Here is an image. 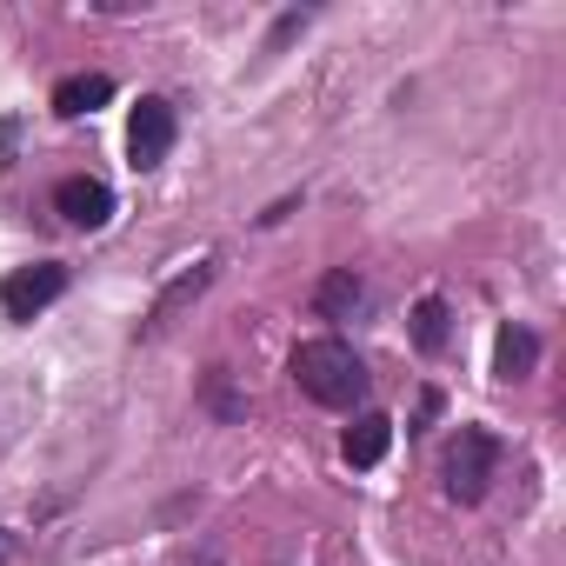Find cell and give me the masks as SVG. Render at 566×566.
I'll return each mask as SVG.
<instances>
[{
	"mask_svg": "<svg viewBox=\"0 0 566 566\" xmlns=\"http://www.w3.org/2000/svg\"><path fill=\"white\" fill-rule=\"evenodd\" d=\"M294 380H301L307 400L340 407V413L367 400V367H360V354H354L347 340H334V334H321V340H307V347L294 354Z\"/></svg>",
	"mask_w": 566,
	"mask_h": 566,
	"instance_id": "cell-1",
	"label": "cell"
},
{
	"mask_svg": "<svg viewBox=\"0 0 566 566\" xmlns=\"http://www.w3.org/2000/svg\"><path fill=\"white\" fill-rule=\"evenodd\" d=\"M493 467H500V440L486 427H460V440L447 447V500L480 506L493 486Z\"/></svg>",
	"mask_w": 566,
	"mask_h": 566,
	"instance_id": "cell-2",
	"label": "cell"
},
{
	"mask_svg": "<svg viewBox=\"0 0 566 566\" xmlns=\"http://www.w3.org/2000/svg\"><path fill=\"white\" fill-rule=\"evenodd\" d=\"M61 294H67V266L61 260H34V266H21V273L0 280V314H8V321H34Z\"/></svg>",
	"mask_w": 566,
	"mask_h": 566,
	"instance_id": "cell-3",
	"label": "cell"
},
{
	"mask_svg": "<svg viewBox=\"0 0 566 566\" xmlns=\"http://www.w3.org/2000/svg\"><path fill=\"white\" fill-rule=\"evenodd\" d=\"M174 107L160 101V94H147L140 107H134V120H127V154H134V167H160L167 154H174Z\"/></svg>",
	"mask_w": 566,
	"mask_h": 566,
	"instance_id": "cell-4",
	"label": "cell"
},
{
	"mask_svg": "<svg viewBox=\"0 0 566 566\" xmlns=\"http://www.w3.org/2000/svg\"><path fill=\"white\" fill-rule=\"evenodd\" d=\"M54 207H61L74 227H107V220H114V187L94 180V174H74V180L54 187Z\"/></svg>",
	"mask_w": 566,
	"mask_h": 566,
	"instance_id": "cell-5",
	"label": "cell"
},
{
	"mask_svg": "<svg viewBox=\"0 0 566 566\" xmlns=\"http://www.w3.org/2000/svg\"><path fill=\"white\" fill-rule=\"evenodd\" d=\"M360 301H367V280H360L354 266H334L321 287H314V314H321V321H354Z\"/></svg>",
	"mask_w": 566,
	"mask_h": 566,
	"instance_id": "cell-6",
	"label": "cell"
},
{
	"mask_svg": "<svg viewBox=\"0 0 566 566\" xmlns=\"http://www.w3.org/2000/svg\"><path fill=\"white\" fill-rule=\"evenodd\" d=\"M387 447H394V420H387V413H360V420L347 427V440H340L347 467H380Z\"/></svg>",
	"mask_w": 566,
	"mask_h": 566,
	"instance_id": "cell-7",
	"label": "cell"
},
{
	"mask_svg": "<svg viewBox=\"0 0 566 566\" xmlns=\"http://www.w3.org/2000/svg\"><path fill=\"white\" fill-rule=\"evenodd\" d=\"M114 101V81L107 74H67L61 87H54V114L61 120H81V114H94V107H107Z\"/></svg>",
	"mask_w": 566,
	"mask_h": 566,
	"instance_id": "cell-8",
	"label": "cell"
},
{
	"mask_svg": "<svg viewBox=\"0 0 566 566\" xmlns=\"http://www.w3.org/2000/svg\"><path fill=\"white\" fill-rule=\"evenodd\" d=\"M539 367V340L526 334V327H500V340H493V374L500 380H526Z\"/></svg>",
	"mask_w": 566,
	"mask_h": 566,
	"instance_id": "cell-9",
	"label": "cell"
},
{
	"mask_svg": "<svg viewBox=\"0 0 566 566\" xmlns=\"http://www.w3.org/2000/svg\"><path fill=\"white\" fill-rule=\"evenodd\" d=\"M207 280H213V266H207V260H200V266H187V273L174 280V287L154 301V314H147V334H160V327H167V321H174V314H180V307L200 294V287H207Z\"/></svg>",
	"mask_w": 566,
	"mask_h": 566,
	"instance_id": "cell-10",
	"label": "cell"
},
{
	"mask_svg": "<svg viewBox=\"0 0 566 566\" xmlns=\"http://www.w3.org/2000/svg\"><path fill=\"white\" fill-rule=\"evenodd\" d=\"M447 321H453V314H447V301H440V294H427V301L413 307V347H420V354H447V334H453Z\"/></svg>",
	"mask_w": 566,
	"mask_h": 566,
	"instance_id": "cell-11",
	"label": "cell"
},
{
	"mask_svg": "<svg viewBox=\"0 0 566 566\" xmlns=\"http://www.w3.org/2000/svg\"><path fill=\"white\" fill-rule=\"evenodd\" d=\"M207 407H213L220 420H240V413H247V400H240V394L227 387V374H220V367L207 374Z\"/></svg>",
	"mask_w": 566,
	"mask_h": 566,
	"instance_id": "cell-12",
	"label": "cell"
},
{
	"mask_svg": "<svg viewBox=\"0 0 566 566\" xmlns=\"http://www.w3.org/2000/svg\"><path fill=\"white\" fill-rule=\"evenodd\" d=\"M433 413H440V394L427 387V394H420V420H413V433H420V427H433Z\"/></svg>",
	"mask_w": 566,
	"mask_h": 566,
	"instance_id": "cell-13",
	"label": "cell"
}]
</instances>
